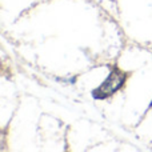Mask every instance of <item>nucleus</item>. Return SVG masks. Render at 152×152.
<instances>
[{
  "label": "nucleus",
  "instance_id": "f257e3e1",
  "mask_svg": "<svg viewBox=\"0 0 152 152\" xmlns=\"http://www.w3.org/2000/svg\"><path fill=\"white\" fill-rule=\"evenodd\" d=\"M127 79H128V74L121 71L119 67L113 66L111 67V71L105 80L100 84L97 88L92 91V97L96 100H105L115 95L118 91H120L124 87Z\"/></svg>",
  "mask_w": 152,
  "mask_h": 152
},
{
  "label": "nucleus",
  "instance_id": "f03ea898",
  "mask_svg": "<svg viewBox=\"0 0 152 152\" xmlns=\"http://www.w3.org/2000/svg\"><path fill=\"white\" fill-rule=\"evenodd\" d=\"M152 107V100H151V103H150V105H148V108H151Z\"/></svg>",
  "mask_w": 152,
  "mask_h": 152
}]
</instances>
